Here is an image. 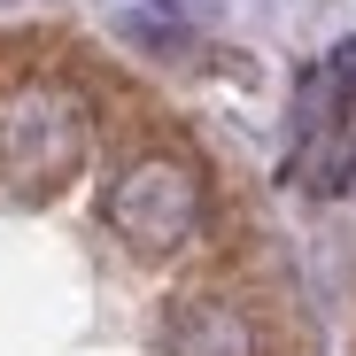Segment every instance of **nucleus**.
<instances>
[{"mask_svg": "<svg viewBox=\"0 0 356 356\" xmlns=\"http://www.w3.org/2000/svg\"><path fill=\"white\" fill-rule=\"evenodd\" d=\"M108 232L124 241L132 256H147V264H163V256H178V248H194V232H202V217H209V186H202V170L186 163V155H170V147H155V155H132L124 170L108 178Z\"/></svg>", "mask_w": 356, "mask_h": 356, "instance_id": "nucleus-1", "label": "nucleus"}, {"mask_svg": "<svg viewBox=\"0 0 356 356\" xmlns=\"http://www.w3.org/2000/svg\"><path fill=\"white\" fill-rule=\"evenodd\" d=\"M155 8H170V16H209L217 0H155Z\"/></svg>", "mask_w": 356, "mask_h": 356, "instance_id": "nucleus-5", "label": "nucleus"}, {"mask_svg": "<svg viewBox=\"0 0 356 356\" xmlns=\"http://www.w3.org/2000/svg\"><path fill=\"white\" fill-rule=\"evenodd\" d=\"M325 93H333L341 108H356V39H341V47L325 54Z\"/></svg>", "mask_w": 356, "mask_h": 356, "instance_id": "nucleus-4", "label": "nucleus"}, {"mask_svg": "<svg viewBox=\"0 0 356 356\" xmlns=\"http://www.w3.org/2000/svg\"><path fill=\"white\" fill-rule=\"evenodd\" d=\"M163 356H264V341H256V318L232 302V294L202 286V294H178L170 302Z\"/></svg>", "mask_w": 356, "mask_h": 356, "instance_id": "nucleus-3", "label": "nucleus"}, {"mask_svg": "<svg viewBox=\"0 0 356 356\" xmlns=\"http://www.w3.org/2000/svg\"><path fill=\"white\" fill-rule=\"evenodd\" d=\"M86 140H93V116L70 86H16L0 101V178L24 202L63 186L86 163Z\"/></svg>", "mask_w": 356, "mask_h": 356, "instance_id": "nucleus-2", "label": "nucleus"}]
</instances>
